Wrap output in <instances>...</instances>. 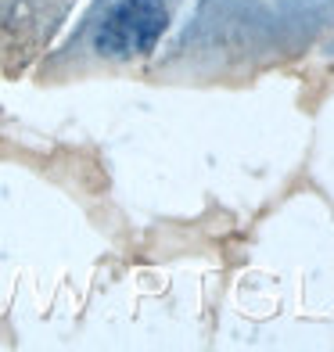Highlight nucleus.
Wrapping results in <instances>:
<instances>
[{"instance_id": "7ed1b4c3", "label": "nucleus", "mask_w": 334, "mask_h": 352, "mask_svg": "<svg viewBox=\"0 0 334 352\" xmlns=\"http://www.w3.org/2000/svg\"><path fill=\"white\" fill-rule=\"evenodd\" d=\"M76 0H0V72L22 76L54 43Z\"/></svg>"}, {"instance_id": "f03ea898", "label": "nucleus", "mask_w": 334, "mask_h": 352, "mask_svg": "<svg viewBox=\"0 0 334 352\" xmlns=\"http://www.w3.org/2000/svg\"><path fill=\"white\" fill-rule=\"evenodd\" d=\"M183 0H93L79 29L43 61L40 76H83L137 65L158 51Z\"/></svg>"}, {"instance_id": "f257e3e1", "label": "nucleus", "mask_w": 334, "mask_h": 352, "mask_svg": "<svg viewBox=\"0 0 334 352\" xmlns=\"http://www.w3.org/2000/svg\"><path fill=\"white\" fill-rule=\"evenodd\" d=\"M334 36V0H194L151 65L158 83L237 87L288 69Z\"/></svg>"}]
</instances>
